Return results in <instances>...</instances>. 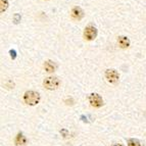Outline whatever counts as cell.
Instances as JSON below:
<instances>
[{
	"label": "cell",
	"instance_id": "cell-7",
	"mask_svg": "<svg viewBox=\"0 0 146 146\" xmlns=\"http://www.w3.org/2000/svg\"><path fill=\"white\" fill-rule=\"evenodd\" d=\"M117 44H119V46L123 49L128 48V47L130 46V40H129V38L126 36H119V38H117Z\"/></svg>",
	"mask_w": 146,
	"mask_h": 146
},
{
	"label": "cell",
	"instance_id": "cell-1",
	"mask_svg": "<svg viewBox=\"0 0 146 146\" xmlns=\"http://www.w3.org/2000/svg\"><path fill=\"white\" fill-rule=\"evenodd\" d=\"M24 101L28 105H36L40 101V94L35 91H27L24 95Z\"/></svg>",
	"mask_w": 146,
	"mask_h": 146
},
{
	"label": "cell",
	"instance_id": "cell-9",
	"mask_svg": "<svg viewBox=\"0 0 146 146\" xmlns=\"http://www.w3.org/2000/svg\"><path fill=\"white\" fill-rule=\"evenodd\" d=\"M55 68H56L55 64H54V62L51 60H47L44 63V68H45V71H46L47 73H53V72L55 71Z\"/></svg>",
	"mask_w": 146,
	"mask_h": 146
},
{
	"label": "cell",
	"instance_id": "cell-2",
	"mask_svg": "<svg viewBox=\"0 0 146 146\" xmlns=\"http://www.w3.org/2000/svg\"><path fill=\"white\" fill-rule=\"evenodd\" d=\"M59 84H60V81L56 77H48L43 82L44 87L48 89V90H55V89L58 88Z\"/></svg>",
	"mask_w": 146,
	"mask_h": 146
},
{
	"label": "cell",
	"instance_id": "cell-6",
	"mask_svg": "<svg viewBox=\"0 0 146 146\" xmlns=\"http://www.w3.org/2000/svg\"><path fill=\"white\" fill-rule=\"evenodd\" d=\"M71 15H72V17H73L74 20L80 21L81 19L84 17V11L82 10V8H81V7L76 6V7H74L73 9H72Z\"/></svg>",
	"mask_w": 146,
	"mask_h": 146
},
{
	"label": "cell",
	"instance_id": "cell-11",
	"mask_svg": "<svg viewBox=\"0 0 146 146\" xmlns=\"http://www.w3.org/2000/svg\"><path fill=\"white\" fill-rule=\"evenodd\" d=\"M128 146H141V144L137 139H130L128 142Z\"/></svg>",
	"mask_w": 146,
	"mask_h": 146
},
{
	"label": "cell",
	"instance_id": "cell-8",
	"mask_svg": "<svg viewBox=\"0 0 146 146\" xmlns=\"http://www.w3.org/2000/svg\"><path fill=\"white\" fill-rule=\"evenodd\" d=\"M15 145L17 146H25L27 143V139L24 136V134L22 133H19L17 136L15 137Z\"/></svg>",
	"mask_w": 146,
	"mask_h": 146
},
{
	"label": "cell",
	"instance_id": "cell-12",
	"mask_svg": "<svg viewBox=\"0 0 146 146\" xmlns=\"http://www.w3.org/2000/svg\"><path fill=\"white\" fill-rule=\"evenodd\" d=\"M112 146H123L122 144H119V143H115V144H113Z\"/></svg>",
	"mask_w": 146,
	"mask_h": 146
},
{
	"label": "cell",
	"instance_id": "cell-4",
	"mask_svg": "<svg viewBox=\"0 0 146 146\" xmlns=\"http://www.w3.org/2000/svg\"><path fill=\"white\" fill-rule=\"evenodd\" d=\"M89 102L92 106L94 107H101L103 105V99L101 98L99 94L97 93H92V94L89 95Z\"/></svg>",
	"mask_w": 146,
	"mask_h": 146
},
{
	"label": "cell",
	"instance_id": "cell-3",
	"mask_svg": "<svg viewBox=\"0 0 146 146\" xmlns=\"http://www.w3.org/2000/svg\"><path fill=\"white\" fill-rule=\"evenodd\" d=\"M97 36V30L94 26H88L85 28V31H84V38L88 41H92L96 38Z\"/></svg>",
	"mask_w": 146,
	"mask_h": 146
},
{
	"label": "cell",
	"instance_id": "cell-10",
	"mask_svg": "<svg viewBox=\"0 0 146 146\" xmlns=\"http://www.w3.org/2000/svg\"><path fill=\"white\" fill-rule=\"evenodd\" d=\"M8 7V1L7 0H0V11L4 12Z\"/></svg>",
	"mask_w": 146,
	"mask_h": 146
},
{
	"label": "cell",
	"instance_id": "cell-5",
	"mask_svg": "<svg viewBox=\"0 0 146 146\" xmlns=\"http://www.w3.org/2000/svg\"><path fill=\"white\" fill-rule=\"evenodd\" d=\"M105 78H106V80L108 81L110 83L115 84L117 81H119V76L115 70L110 68V70H106V72H105Z\"/></svg>",
	"mask_w": 146,
	"mask_h": 146
}]
</instances>
